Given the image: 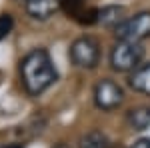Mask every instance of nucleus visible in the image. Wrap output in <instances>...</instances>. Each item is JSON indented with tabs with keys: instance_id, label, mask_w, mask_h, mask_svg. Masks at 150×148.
Wrapping results in <instances>:
<instances>
[{
	"instance_id": "nucleus-1",
	"label": "nucleus",
	"mask_w": 150,
	"mask_h": 148,
	"mask_svg": "<svg viewBox=\"0 0 150 148\" xmlns=\"http://www.w3.org/2000/svg\"><path fill=\"white\" fill-rule=\"evenodd\" d=\"M20 80L30 96H40L58 80L56 66L46 48H32L20 60Z\"/></svg>"
},
{
	"instance_id": "nucleus-2",
	"label": "nucleus",
	"mask_w": 150,
	"mask_h": 148,
	"mask_svg": "<svg viewBox=\"0 0 150 148\" xmlns=\"http://www.w3.org/2000/svg\"><path fill=\"white\" fill-rule=\"evenodd\" d=\"M142 58H144V48L138 42L118 40L110 52V66L116 72H132L140 66Z\"/></svg>"
},
{
	"instance_id": "nucleus-3",
	"label": "nucleus",
	"mask_w": 150,
	"mask_h": 148,
	"mask_svg": "<svg viewBox=\"0 0 150 148\" xmlns=\"http://www.w3.org/2000/svg\"><path fill=\"white\" fill-rule=\"evenodd\" d=\"M70 60L76 68L92 70L100 62V44L92 36H80L70 44Z\"/></svg>"
},
{
	"instance_id": "nucleus-4",
	"label": "nucleus",
	"mask_w": 150,
	"mask_h": 148,
	"mask_svg": "<svg viewBox=\"0 0 150 148\" xmlns=\"http://www.w3.org/2000/svg\"><path fill=\"white\" fill-rule=\"evenodd\" d=\"M114 34L122 42H142L150 38V10H142L130 18H124L114 28Z\"/></svg>"
},
{
	"instance_id": "nucleus-5",
	"label": "nucleus",
	"mask_w": 150,
	"mask_h": 148,
	"mask_svg": "<svg viewBox=\"0 0 150 148\" xmlns=\"http://www.w3.org/2000/svg\"><path fill=\"white\" fill-rule=\"evenodd\" d=\"M124 102V90L110 78H102L94 86V104L104 112H110Z\"/></svg>"
},
{
	"instance_id": "nucleus-6",
	"label": "nucleus",
	"mask_w": 150,
	"mask_h": 148,
	"mask_svg": "<svg viewBox=\"0 0 150 148\" xmlns=\"http://www.w3.org/2000/svg\"><path fill=\"white\" fill-rule=\"evenodd\" d=\"M62 6V0H24L26 14L34 20H48Z\"/></svg>"
},
{
	"instance_id": "nucleus-7",
	"label": "nucleus",
	"mask_w": 150,
	"mask_h": 148,
	"mask_svg": "<svg viewBox=\"0 0 150 148\" xmlns=\"http://www.w3.org/2000/svg\"><path fill=\"white\" fill-rule=\"evenodd\" d=\"M128 82H130V86H132L136 92L150 96V62L140 64L136 70H132Z\"/></svg>"
},
{
	"instance_id": "nucleus-8",
	"label": "nucleus",
	"mask_w": 150,
	"mask_h": 148,
	"mask_svg": "<svg viewBox=\"0 0 150 148\" xmlns=\"http://www.w3.org/2000/svg\"><path fill=\"white\" fill-rule=\"evenodd\" d=\"M126 124L132 130H146L150 128V106H136L126 112Z\"/></svg>"
},
{
	"instance_id": "nucleus-9",
	"label": "nucleus",
	"mask_w": 150,
	"mask_h": 148,
	"mask_svg": "<svg viewBox=\"0 0 150 148\" xmlns=\"http://www.w3.org/2000/svg\"><path fill=\"white\" fill-rule=\"evenodd\" d=\"M122 20H124V8L122 6H116V4H110V6L100 8L98 10V16H96V22L106 26V28H116Z\"/></svg>"
},
{
	"instance_id": "nucleus-10",
	"label": "nucleus",
	"mask_w": 150,
	"mask_h": 148,
	"mask_svg": "<svg viewBox=\"0 0 150 148\" xmlns=\"http://www.w3.org/2000/svg\"><path fill=\"white\" fill-rule=\"evenodd\" d=\"M80 148H110V140L100 130H90L80 138Z\"/></svg>"
},
{
	"instance_id": "nucleus-11",
	"label": "nucleus",
	"mask_w": 150,
	"mask_h": 148,
	"mask_svg": "<svg viewBox=\"0 0 150 148\" xmlns=\"http://www.w3.org/2000/svg\"><path fill=\"white\" fill-rule=\"evenodd\" d=\"M14 28V18L10 14H0V40H4Z\"/></svg>"
},
{
	"instance_id": "nucleus-12",
	"label": "nucleus",
	"mask_w": 150,
	"mask_h": 148,
	"mask_svg": "<svg viewBox=\"0 0 150 148\" xmlns=\"http://www.w3.org/2000/svg\"><path fill=\"white\" fill-rule=\"evenodd\" d=\"M130 148H150V138H140V140H136Z\"/></svg>"
},
{
	"instance_id": "nucleus-13",
	"label": "nucleus",
	"mask_w": 150,
	"mask_h": 148,
	"mask_svg": "<svg viewBox=\"0 0 150 148\" xmlns=\"http://www.w3.org/2000/svg\"><path fill=\"white\" fill-rule=\"evenodd\" d=\"M0 148H24L22 144H0Z\"/></svg>"
},
{
	"instance_id": "nucleus-14",
	"label": "nucleus",
	"mask_w": 150,
	"mask_h": 148,
	"mask_svg": "<svg viewBox=\"0 0 150 148\" xmlns=\"http://www.w3.org/2000/svg\"><path fill=\"white\" fill-rule=\"evenodd\" d=\"M52 148H70L68 144H64V142H60V144H56V146H52Z\"/></svg>"
}]
</instances>
